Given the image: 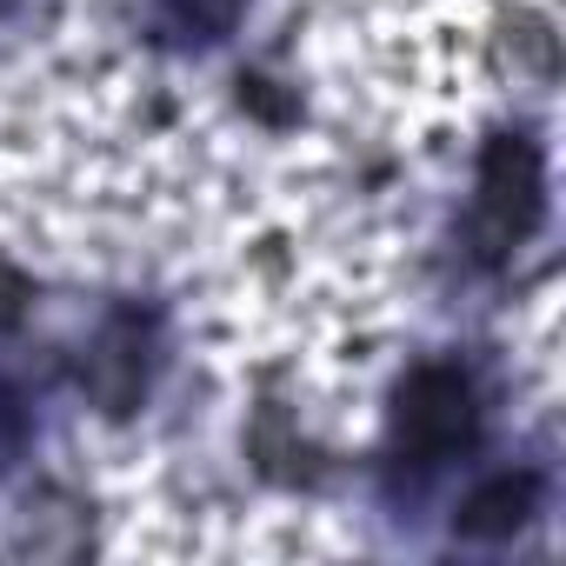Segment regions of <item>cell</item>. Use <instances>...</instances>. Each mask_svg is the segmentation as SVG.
I'll return each instance as SVG.
<instances>
[{"label": "cell", "mask_w": 566, "mask_h": 566, "mask_svg": "<svg viewBox=\"0 0 566 566\" xmlns=\"http://www.w3.org/2000/svg\"><path fill=\"white\" fill-rule=\"evenodd\" d=\"M539 154L526 134H500L480 160V200H473V240H480V260H500L513 253L533 227H539Z\"/></svg>", "instance_id": "obj_1"}, {"label": "cell", "mask_w": 566, "mask_h": 566, "mask_svg": "<svg viewBox=\"0 0 566 566\" xmlns=\"http://www.w3.org/2000/svg\"><path fill=\"white\" fill-rule=\"evenodd\" d=\"M473 440V387L453 367H413L394 394V453L440 460Z\"/></svg>", "instance_id": "obj_2"}, {"label": "cell", "mask_w": 566, "mask_h": 566, "mask_svg": "<svg viewBox=\"0 0 566 566\" xmlns=\"http://www.w3.org/2000/svg\"><path fill=\"white\" fill-rule=\"evenodd\" d=\"M533 506H539V480L533 473H500V480H486L460 500L453 533L460 539H506L533 520Z\"/></svg>", "instance_id": "obj_3"}, {"label": "cell", "mask_w": 566, "mask_h": 566, "mask_svg": "<svg viewBox=\"0 0 566 566\" xmlns=\"http://www.w3.org/2000/svg\"><path fill=\"white\" fill-rule=\"evenodd\" d=\"M81 380H87V394H94L101 407L127 413V400H134V394H140V380H147V367H140V327H134L127 314H120V321H107V334L94 340V354H87Z\"/></svg>", "instance_id": "obj_4"}, {"label": "cell", "mask_w": 566, "mask_h": 566, "mask_svg": "<svg viewBox=\"0 0 566 566\" xmlns=\"http://www.w3.org/2000/svg\"><path fill=\"white\" fill-rule=\"evenodd\" d=\"M167 8H174V21H180V28L227 34V28L240 21V8H247V0H167Z\"/></svg>", "instance_id": "obj_5"}, {"label": "cell", "mask_w": 566, "mask_h": 566, "mask_svg": "<svg viewBox=\"0 0 566 566\" xmlns=\"http://www.w3.org/2000/svg\"><path fill=\"white\" fill-rule=\"evenodd\" d=\"M21 447H28V407H21V394L8 380H0V473L21 460Z\"/></svg>", "instance_id": "obj_6"}]
</instances>
